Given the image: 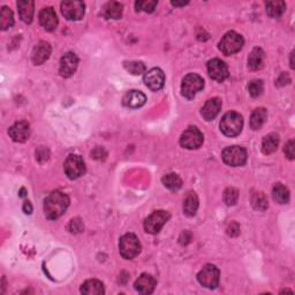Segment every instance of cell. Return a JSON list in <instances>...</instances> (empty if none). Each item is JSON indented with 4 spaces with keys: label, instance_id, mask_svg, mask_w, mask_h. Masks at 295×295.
Listing matches in <instances>:
<instances>
[{
    "label": "cell",
    "instance_id": "38",
    "mask_svg": "<svg viewBox=\"0 0 295 295\" xmlns=\"http://www.w3.org/2000/svg\"><path fill=\"white\" fill-rule=\"evenodd\" d=\"M294 141L293 139H290V141H288L286 143L285 145V149H284V153L286 155V157L290 159V161H293L294 159Z\"/></svg>",
    "mask_w": 295,
    "mask_h": 295
},
{
    "label": "cell",
    "instance_id": "19",
    "mask_svg": "<svg viewBox=\"0 0 295 295\" xmlns=\"http://www.w3.org/2000/svg\"><path fill=\"white\" fill-rule=\"evenodd\" d=\"M50 54H51V46H50L49 43L40 42L36 46H35L33 51V56H32L33 63L36 66L44 64L45 61L50 58Z\"/></svg>",
    "mask_w": 295,
    "mask_h": 295
},
{
    "label": "cell",
    "instance_id": "15",
    "mask_svg": "<svg viewBox=\"0 0 295 295\" xmlns=\"http://www.w3.org/2000/svg\"><path fill=\"white\" fill-rule=\"evenodd\" d=\"M9 135L14 142H19V143L26 142L30 136L29 123L25 121V120L14 123V125L9 129Z\"/></svg>",
    "mask_w": 295,
    "mask_h": 295
},
{
    "label": "cell",
    "instance_id": "4",
    "mask_svg": "<svg viewBox=\"0 0 295 295\" xmlns=\"http://www.w3.org/2000/svg\"><path fill=\"white\" fill-rule=\"evenodd\" d=\"M243 43L244 41L241 35L235 32H228L219 42V50L225 56H232L242 49Z\"/></svg>",
    "mask_w": 295,
    "mask_h": 295
},
{
    "label": "cell",
    "instance_id": "42",
    "mask_svg": "<svg viewBox=\"0 0 295 295\" xmlns=\"http://www.w3.org/2000/svg\"><path fill=\"white\" fill-rule=\"evenodd\" d=\"M23 211H25L27 215H30V213L33 212V205L30 202H25V204H23Z\"/></svg>",
    "mask_w": 295,
    "mask_h": 295
},
{
    "label": "cell",
    "instance_id": "18",
    "mask_svg": "<svg viewBox=\"0 0 295 295\" xmlns=\"http://www.w3.org/2000/svg\"><path fill=\"white\" fill-rule=\"evenodd\" d=\"M146 102V97L142 91L130 90L123 96L122 104L129 108H138L143 106Z\"/></svg>",
    "mask_w": 295,
    "mask_h": 295
},
{
    "label": "cell",
    "instance_id": "14",
    "mask_svg": "<svg viewBox=\"0 0 295 295\" xmlns=\"http://www.w3.org/2000/svg\"><path fill=\"white\" fill-rule=\"evenodd\" d=\"M77 65H79V59H77L76 54L73 52L65 53L60 59V67L59 73L61 76L69 77L76 72Z\"/></svg>",
    "mask_w": 295,
    "mask_h": 295
},
{
    "label": "cell",
    "instance_id": "21",
    "mask_svg": "<svg viewBox=\"0 0 295 295\" xmlns=\"http://www.w3.org/2000/svg\"><path fill=\"white\" fill-rule=\"evenodd\" d=\"M34 6L35 4L32 0H20V2H18L19 15H20V19L25 23L33 22Z\"/></svg>",
    "mask_w": 295,
    "mask_h": 295
},
{
    "label": "cell",
    "instance_id": "35",
    "mask_svg": "<svg viewBox=\"0 0 295 295\" xmlns=\"http://www.w3.org/2000/svg\"><path fill=\"white\" fill-rule=\"evenodd\" d=\"M263 90H264V84H263V81L261 80H253L250 81L249 84H248V91H249V94L251 97H259L263 94Z\"/></svg>",
    "mask_w": 295,
    "mask_h": 295
},
{
    "label": "cell",
    "instance_id": "23",
    "mask_svg": "<svg viewBox=\"0 0 295 295\" xmlns=\"http://www.w3.org/2000/svg\"><path fill=\"white\" fill-rule=\"evenodd\" d=\"M81 293L85 295H102L105 293L102 281L97 279H89L81 286Z\"/></svg>",
    "mask_w": 295,
    "mask_h": 295
},
{
    "label": "cell",
    "instance_id": "39",
    "mask_svg": "<svg viewBox=\"0 0 295 295\" xmlns=\"http://www.w3.org/2000/svg\"><path fill=\"white\" fill-rule=\"evenodd\" d=\"M227 234L230 236H238L240 234V226L238 223H231L227 227Z\"/></svg>",
    "mask_w": 295,
    "mask_h": 295
},
{
    "label": "cell",
    "instance_id": "26",
    "mask_svg": "<svg viewBox=\"0 0 295 295\" xmlns=\"http://www.w3.org/2000/svg\"><path fill=\"white\" fill-rule=\"evenodd\" d=\"M279 136L277 134H269L263 138L262 141V151L264 155H271L278 149Z\"/></svg>",
    "mask_w": 295,
    "mask_h": 295
},
{
    "label": "cell",
    "instance_id": "45",
    "mask_svg": "<svg viewBox=\"0 0 295 295\" xmlns=\"http://www.w3.org/2000/svg\"><path fill=\"white\" fill-rule=\"evenodd\" d=\"M25 193H26V189H25V188H22V189H21L20 196H21V197H25V196H26V194H25Z\"/></svg>",
    "mask_w": 295,
    "mask_h": 295
},
{
    "label": "cell",
    "instance_id": "28",
    "mask_svg": "<svg viewBox=\"0 0 295 295\" xmlns=\"http://www.w3.org/2000/svg\"><path fill=\"white\" fill-rule=\"evenodd\" d=\"M266 13L271 18H279L284 14L286 11V4L281 0H274V2L266 3Z\"/></svg>",
    "mask_w": 295,
    "mask_h": 295
},
{
    "label": "cell",
    "instance_id": "24",
    "mask_svg": "<svg viewBox=\"0 0 295 295\" xmlns=\"http://www.w3.org/2000/svg\"><path fill=\"white\" fill-rule=\"evenodd\" d=\"M197 209H199V197L195 193L190 192L187 196H186L184 202V212L186 216L193 217L196 215Z\"/></svg>",
    "mask_w": 295,
    "mask_h": 295
},
{
    "label": "cell",
    "instance_id": "44",
    "mask_svg": "<svg viewBox=\"0 0 295 295\" xmlns=\"http://www.w3.org/2000/svg\"><path fill=\"white\" fill-rule=\"evenodd\" d=\"M293 57H294V52L290 53V68L294 69V61H293Z\"/></svg>",
    "mask_w": 295,
    "mask_h": 295
},
{
    "label": "cell",
    "instance_id": "34",
    "mask_svg": "<svg viewBox=\"0 0 295 295\" xmlns=\"http://www.w3.org/2000/svg\"><path fill=\"white\" fill-rule=\"evenodd\" d=\"M251 203H253V207L256 210L264 211L265 209H267V200L263 193L254 194L253 199H251Z\"/></svg>",
    "mask_w": 295,
    "mask_h": 295
},
{
    "label": "cell",
    "instance_id": "22",
    "mask_svg": "<svg viewBox=\"0 0 295 295\" xmlns=\"http://www.w3.org/2000/svg\"><path fill=\"white\" fill-rule=\"evenodd\" d=\"M264 59H265V54L261 48H255L250 52L249 58H248V67L251 71H258L262 69L264 66Z\"/></svg>",
    "mask_w": 295,
    "mask_h": 295
},
{
    "label": "cell",
    "instance_id": "40",
    "mask_svg": "<svg viewBox=\"0 0 295 295\" xmlns=\"http://www.w3.org/2000/svg\"><path fill=\"white\" fill-rule=\"evenodd\" d=\"M36 156H37V159L40 162H42V158H43V162L48 161V158H49V150L46 149V147H44V146H41L40 149H38L36 151Z\"/></svg>",
    "mask_w": 295,
    "mask_h": 295
},
{
    "label": "cell",
    "instance_id": "7",
    "mask_svg": "<svg viewBox=\"0 0 295 295\" xmlns=\"http://www.w3.org/2000/svg\"><path fill=\"white\" fill-rule=\"evenodd\" d=\"M221 158L225 164L236 168V166H242L247 161V151L241 146L233 145L225 147Z\"/></svg>",
    "mask_w": 295,
    "mask_h": 295
},
{
    "label": "cell",
    "instance_id": "2",
    "mask_svg": "<svg viewBox=\"0 0 295 295\" xmlns=\"http://www.w3.org/2000/svg\"><path fill=\"white\" fill-rule=\"evenodd\" d=\"M243 127L242 115L238 112H228L220 121V130L228 137H234L241 133Z\"/></svg>",
    "mask_w": 295,
    "mask_h": 295
},
{
    "label": "cell",
    "instance_id": "20",
    "mask_svg": "<svg viewBox=\"0 0 295 295\" xmlns=\"http://www.w3.org/2000/svg\"><path fill=\"white\" fill-rule=\"evenodd\" d=\"M221 108V100L219 98H211L209 99L207 103L204 104V106L202 107L201 114L207 121H211L219 114Z\"/></svg>",
    "mask_w": 295,
    "mask_h": 295
},
{
    "label": "cell",
    "instance_id": "8",
    "mask_svg": "<svg viewBox=\"0 0 295 295\" xmlns=\"http://www.w3.org/2000/svg\"><path fill=\"white\" fill-rule=\"evenodd\" d=\"M66 176L71 180L79 179L85 173V164L83 158L79 155H71L66 159L64 164Z\"/></svg>",
    "mask_w": 295,
    "mask_h": 295
},
{
    "label": "cell",
    "instance_id": "36",
    "mask_svg": "<svg viewBox=\"0 0 295 295\" xmlns=\"http://www.w3.org/2000/svg\"><path fill=\"white\" fill-rule=\"evenodd\" d=\"M239 199V192L235 188H227L224 193V201L227 205H234L236 204Z\"/></svg>",
    "mask_w": 295,
    "mask_h": 295
},
{
    "label": "cell",
    "instance_id": "43",
    "mask_svg": "<svg viewBox=\"0 0 295 295\" xmlns=\"http://www.w3.org/2000/svg\"><path fill=\"white\" fill-rule=\"evenodd\" d=\"M172 4L173 6H186L188 4V2H182V3H179V2H172L171 3Z\"/></svg>",
    "mask_w": 295,
    "mask_h": 295
},
{
    "label": "cell",
    "instance_id": "13",
    "mask_svg": "<svg viewBox=\"0 0 295 295\" xmlns=\"http://www.w3.org/2000/svg\"><path fill=\"white\" fill-rule=\"evenodd\" d=\"M208 73L212 80L223 82L228 77V68L226 64L220 59H212L208 63Z\"/></svg>",
    "mask_w": 295,
    "mask_h": 295
},
{
    "label": "cell",
    "instance_id": "5",
    "mask_svg": "<svg viewBox=\"0 0 295 295\" xmlns=\"http://www.w3.org/2000/svg\"><path fill=\"white\" fill-rule=\"evenodd\" d=\"M204 88V80L199 74H188L181 84V94L187 99H193L199 91Z\"/></svg>",
    "mask_w": 295,
    "mask_h": 295
},
{
    "label": "cell",
    "instance_id": "32",
    "mask_svg": "<svg viewBox=\"0 0 295 295\" xmlns=\"http://www.w3.org/2000/svg\"><path fill=\"white\" fill-rule=\"evenodd\" d=\"M123 66L133 75H141L145 73V66L141 61H126L123 63Z\"/></svg>",
    "mask_w": 295,
    "mask_h": 295
},
{
    "label": "cell",
    "instance_id": "29",
    "mask_svg": "<svg viewBox=\"0 0 295 295\" xmlns=\"http://www.w3.org/2000/svg\"><path fill=\"white\" fill-rule=\"evenodd\" d=\"M272 197L279 204H287L289 202V190L284 185L277 184L272 189Z\"/></svg>",
    "mask_w": 295,
    "mask_h": 295
},
{
    "label": "cell",
    "instance_id": "27",
    "mask_svg": "<svg viewBox=\"0 0 295 295\" xmlns=\"http://www.w3.org/2000/svg\"><path fill=\"white\" fill-rule=\"evenodd\" d=\"M123 6L118 2H110L104 6V14L107 19H113L118 20L122 15Z\"/></svg>",
    "mask_w": 295,
    "mask_h": 295
},
{
    "label": "cell",
    "instance_id": "1",
    "mask_svg": "<svg viewBox=\"0 0 295 295\" xmlns=\"http://www.w3.org/2000/svg\"><path fill=\"white\" fill-rule=\"evenodd\" d=\"M69 205V199L65 193L56 190L50 194L44 201V213L46 218L56 220L60 218L67 210Z\"/></svg>",
    "mask_w": 295,
    "mask_h": 295
},
{
    "label": "cell",
    "instance_id": "6",
    "mask_svg": "<svg viewBox=\"0 0 295 295\" xmlns=\"http://www.w3.org/2000/svg\"><path fill=\"white\" fill-rule=\"evenodd\" d=\"M219 278L220 272L218 267L216 265H212V264H207V265H204L203 269H202L199 274H197V280H199L200 284L210 289L216 288V287L218 286Z\"/></svg>",
    "mask_w": 295,
    "mask_h": 295
},
{
    "label": "cell",
    "instance_id": "9",
    "mask_svg": "<svg viewBox=\"0 0 295 295\" xmlns=\"http://www.w3.org/2000/svg\"><path fill=\"white\" fill-rule=\"evenodd\" d=\"M170 213L164 210L155 211L144 221V230L150 234H157L170 219Z\"/></svg>",
    "mask_w": 295,
    "mask_h": 295
},
{
    "label": "cell",
    "instance_id": "12",
    "mask_svg": "<svg viewBox=\"0 0 295 295\" xmlns=\"http://www.w3.org/2000/svg\"><path fill=\"white\" fill-rule=\"evenodd\" d=\"M143 81L150 90L158 91L165 84V74L161 68H153L144 74Z\"/></svg>",
    "mask_w": 295,
    "mask_h": 295
},
{
    "label": "cell",
    "instance_id": "10",
    "mask_svg": "<svg viewBox=\"0 0 295 295\" xmlns=\"http://www.w3.org/2000/svg\"><path fill=\"white\" fill-rule=\"evenodd\" d=\"M203 134L201 133L200 129H197L196 127H189L188 129H186L181 135L180 145L182 147H186V149L194 150L199 149V147L203 144Z\"/></svg>",
    "mask_w": 295,
    "mask_h": 295
},
{
    "label": "cell",
    "instance_id": "11",
    "mask_svg": "<svg viewBox=\"0 0 295 295\" xmlns=\"http://www.w3.org/2000/svg\"><path fill=\"white\" fill-rule=\"evenodd\" d=\"M85 5L82 2H64L61 3V13L67 20L77 21L83 18Z\"/></svg>",
    "mask_w": 295,
    "mask_h": 295
},
{
    "label": "cell",
    "instance_id": "17",
    "mask_svg": "<svg viewBox=\"0 0 295 295\" xmlns=\"http://www.w3.org/2000/svg\"><path fill=\"white\" fill-rule=\"evenodd\" d=\"M40 23L43 28L48 32H53L58 26L57 14L52 7H46L43 9L40 13Z\"/></svg>",
    "mask_w": 295,
    "mask_h": 295
},
{
    "label": "cell",
    "instance_id": "30",
    "mask_svg": "<svg viewBox=\"0 0 295 295\" xmlns=\"http://www.w3.org/2000/svg\"><path fill=\"white\" fill-rule=\"evenodd\" d=\"M162 182L166 188H169L170 190H173V192L179 190L182 187L181 178L176 173L166 174L165 177H163Z\"/></svg>",
    "mask_w": 295,
    "mask_h": 295
},
{
    "label": "cell",
    "instance_id": "41",
    "mask_svg": "<svg viewBox=\"0 0 295 295\" xmlns=\"http://www.w3.org/2000/svg\"><path fill=\"white\" fill-rule=\"evenodd\" d=\"M290 82V79H289V76L287 75V74H285V73H282L281 75H280V77H279V79L275 81V85H278V87H281V85H285V84H288Z\"/></svg>",
    "mask_w": 295,
    "mask_h": 295
},
{
    "label": "cell",
    "instance_id": "25",
    "mask_svg": "<svg viewBox=\"0 0 295 295\" xmlns=\"http://www.w3.org/2000/svg\"><path fill=\"white\" fill-rule=\"evenodd\" d=\"M267 119V112L264 107H258L253 112L250 118V126L253 129L258 130L263 127Z\"/></svg>",
    "mask_w": 295,
    "mask_h": 295
},
{
    "label": "cell",
    "instance_id": "16",
    "mask_svg": "<svg viewBox=\"0 0 295 295\" xmlns=\"http://www.w3.org/2000/svg\"><path fill=\"white\" fill-rule=\"evenodd\" d=\"M157 285L156 279L151 274L143 273L138 277V279L135 281L134 287L138 293L141 294H151L155 290V287Z\"/></svg>",
    "mask_w": 295,
    "mask_h": 295
},
{
    "label": "cell",
    "instance_id": "33",
    "mask_svg": "<svg viewBox=\"0 0 295 295\" xmlns=\"http://www.w3.org/2000/svg\"><path fill=\"white\" fill-rule=\"evenodd\" d=\"M156 0H138L135 3V9L137 12H145V13H153L157 6Z\"/></svg>",
    "mask_w": 295,
    "mask_h": 295
},
{
    "label": "cell",
    "instance_id": "31",
    "mask_svg": "<svg viewBox=\"0 0 295 295\" xmlns=\"http://www.w3.org/2000/svg\"><path fill=\"white\" fill-rule=\"evenodd\" d=\"M14 25V15L9 7L4 6L0 12V29L7 30Z\"/></svg>",
    "mask_w": 295,
    "mask_h": 295
},
{
    "label": "cell",
    "instance_id": "3",
    "mask_svg": "<svg viewBox=\"0 0 295 295\" xmlns=\"http://www.w3.org/2000/svg\"><path fill=\"white\" fill-rule=\"evenodd\" d=\"M141 242L133 233H127L119 241L120 255L125 259H133L141 253Z\"/></svg>",
    "mask_w": 295,
    "mask_h": 295
},
{
    "label": "cell",
    "instance_id": "37",
    "mask_svg": "<svg viewBox=\"0 0 295 295\" xmlns=\"http://www.w3.org/2000/svg\"><path fill=\"white\" fill-rule=\"evenodd\" d=\"M83 224L80 218H75L71 220V224H69V231L72 233H80L83 231Z\"/></svg>",
    "mask_w": 295,
    "mask_h": 295
}]
</instances>
